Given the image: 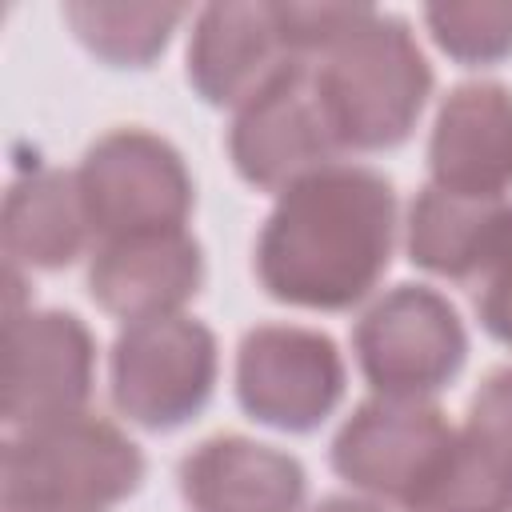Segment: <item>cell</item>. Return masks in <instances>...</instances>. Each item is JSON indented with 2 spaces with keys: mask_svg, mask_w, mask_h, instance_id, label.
I'll list each match as a JSON object with an SVG mask.
<instances>
[{
  "mask_svg": "<svg viewBox=\"0 0 512 512\" xmlns=\"http://www.w3.org/2000/svg\"><path fill=\"white\" fill-rule=\"evenodd\" d=\"M396 188L380 168L332 160L288 184L260 224L252 272L268 300L348 312L376 292L396 248Z\"/></svg>",
  "mask_w": 512,
  "mask_h": 512,
  "instance_id": "cell-1",
  "label": "cell"
},
{
  "mask_svg": "<svg viewBox=\"0 0 512 512\" xmlns=\"http://www.w3.org/2000/svg\"><path fill=\"white\" fill-rule=\"evenodd\" d=\"M312 76L340 152H392L408 144L436 84L412 24L380 8L316 56Z\"/></svg>",
  "mask_w": 512,
  "mask_h": 512,
  "instance_id": "cell-2",
  "label": "cell"
},
{
  "mask_svg": "<svg viewBox=\"0 0 512 512\" xmlns=\"http://www.w3.org/2000/svg\"><path fill=\"white\" fill-rule=\"evenodd\" d=\"M148 460L112 420L80 412L8 432L0 512H104L140 492Z\"/></svg>",
  "mask_w": 512,
  "mask_h": 512,
  "instance_id": "cell-3",
  "label": "cell"
},
{
  "mask_svg": "<svg viewBox=\"0 0 512 512\" xmlns=\"http://www.w3.org/2000/svg\"><path fill=\"white\" fill-rule=\"evenodd\" d=\"M76 192L96 244L180 232L196 208V180L180 148L140 124L108 128L84 148Z\"/></svg>",
  "mask_w": 512,
  "mask_h": 512,
  "instance_id": "cell-4",
  "label": "cell"
},
{
  "mask_svg": "<svg viewBox=\"0 0 512 512\" xmlns=\"http://www.w3.org/2000/svg\"><path fill=\"white\" fill-rule=\"evenodd\" d=\"M216 376V332L184 312L124 324L108 352L112 408L144 432H176L192 424L208 408Z\"/></svg>",
  "mask_w": 512,
  "mask_h": 512,
  "instance_id": "cell-5",
  "label": "cell"
},
{
  "mask_svg": "<svg viewBox=\"0 0 512 512\" xmlns=\"http://www.w3.org/2000/svg\"><path fill=\"white\" fill-rule=\"evenodd\" d=\"M352 352L376 396L428 400L464 372L468 328L444 292L396 284L356 320Z\"/></svg>",
  "mask_w": 512,
  "mask_h": 512,
  "instance_id": "cell-6",
  "label": "cell"
},
{
  "mask_svg": "<svg viewBox=\"0 0 512 512\" xmlns=\"http://www.w3.org/2000/svg\"><path fill=\"white\" fill-rule=\"evenodd\" d=\"M348 368L336 340L308 324H256L236 344L232 392L248 420L308 436L344 400Z\"/></svg>",
  "mask_w": 512,
  "mask_h": 512,
  "instance_id": "cell-7",
  "label": "cell"
},
{
  "mask_svg": "<svg viewBox=\"0 0 512 512\" xmlns=\"http://www.w3.org/2000/svg\"><path fill=\"white\" fill-rule=\"evenodd\" d=\"M456 428L432 400H360L328 444L332 472L372 500L408 508L440 472Z\"/></svg>",
  "mask_w": 512,
  "mask_h": 512,
  "instance_id": "cell-8",
  "label": "cell"
},
{
  "mask_svg": "<svg viewBox=\"0 0 512 512\" xmlns=\"http://www.w3.org/2000/svg\"><path fill=\"white\" fill-rule=\"evenodd\" d=\"M340 144L316 96L312 60H292L256 96H248L228 124L232 172L256 192H284L300 176L332 164Z\"/></svg>",
  "mask_w": 512,
  "mask_h": 512,
  "instance_id": "cell-9",
  "label": "cell"
},
{
  "mask_svg": "<svg viewBox=\"0 0 512 512\" xmlns=\"http://www.w3.org/2000/svg\"><path fill=\"white\" fill-rule=\"evenodd\" d=\"M96 384V336L68 308L8 312L4 424L8 432L80 416Z\"/></svg>",
  "mask_w": 512,
  "mask_h": 512,
  "instance_id": "cell-10",
  "label": "cell"
},
{
  "mask_svg": "<svg viewBox=\"0 0 512 512\" xmlns=\"http://www.w3.org/2000/svg\"><path fill=\"white\" fill-rule=\"evenodd\" d=\"M428 184L476 200H504L512 192L508 84L464 80L440 100L428 136Z\"/></svg>",
  "mask_w": 512,
  "mask_h": 512,
  "instance_id": "cell-11",
  "label": "cell"
},
{
  "mask_svg": "<svg viewBox=\"0 0 512 512\" xmlns=\"http://www.w3.org/2000/svg\"><path fill=\"white\" fill-rule=\"evenodd\" d=\"M292 60L276 24V4L224 0L192 12L184 76L208 108L236 112Z\"/></svg>",
  "mask_w": 512,
  "mask_h": 512,
  "instance_id": "cell-12",
  "label": "cell"
},
{
  "mask_svg": "<svg viewBox=\"0 0 512 512\" xmlns=\"http://www.w3.org/2000/svg\"><path fill=\"white\" fill-rule=\"evenodd\" d=\"M204 276V248L188 228H180L96 244L84 284L100 312L136 324L176 316L188 300L200 296Z\"/></svg>",
  "mask_w": 512,
  "mask_h": 512,
  "instance_id": "cell-13",
  "label": "cell"
},
{
  "mask_svg": "<svg viewBox=\"0 0 512 512\" xmlns=\"http://www.w3.org/2000/svg\"><path fill=\"white\" fill-rule=\"evenodd\" d=\"M176 488L188 512H300L308 472L276 444L216 432L180 456Z\"/></svg>",
  "mask_w": 512,
  "mask_h": 512,
  "instance_id": "cell-14",
  "label": "cell"
},
{
  "mask_svg": "<svg viewBox=\"0 0 512 512\" xmlns=\"http://www.w3.org/2000/svg\"><path fill=\"white\" fill-rule=\"evenodd\" d=\"M88 216L76 192V172L32 168L4 192L0 240L8 268L60 272L72 268L88 248Z\"/></svg>",
  "mask_w": 512,
  "mask_h": 512,
  "instance_id": "cell-15",
  "label": "cell"
},
{
  "mask_svg": "<svg viewBox=\"0 0 512 512\" xmlns=\"http://www.w3.org/2000/svg\"><path fill=\"white\" fill-rule=\"evenodd\" d=\"M508 212V200H476L424 184L408 204L404 252L428 276L472 284Z\"/></svg>",
  "mask_w": 512,
  "mask_h": 512,
  "instance_id": "cell-16",
  "label": "cell"
},
{
  "mask_svg": "<svg viewBox=\"0 0 512 512\" xmlns=\"http://www.w3.org/2000/svg\"><path fill=\"white\" fill-rule=\"evenodd\" d=\"M72 36L108 68H152L176 28L188 20L184 4H104V0H72L60 8Z\"/></svg>",
  "mask_w": 512,
  "mask_h": 512,
  "instance_id": "cell-17",
  "label": "cell"
},
{
  "mask_svg": "<svg viewBox=\"0 0 512 512\" xmlns=\"http://www.w3.org/2000/svg\"><path fill=\"white\" fill-rule=\"evenodd\" d=\"M432 44L460 68H492L512 56V4L508 0H444L424 8Z\"/></svg>",
  "mask_w": 512,
  "mask_h": 512,
  "instance_id": "cell-18",
  "label": "cell"
},
{
  "mask_svg": "<svg viewBox=\"0 0 512 512\" xmlns=\"http://www.w3.org/2000/svg\"><path fill=\"white\" fill-rule=\"evenodd\" d=\"M460 440L472 460L512 496V364L492 368L464 412Z\"/></svg>",
  "mask_w": 512,
  "mask_h": 512,
  "instance_id": "cell-19",
  "label": "cell"
},
{
  "mask_svg": "<svg viewBox=\"0 0 512 512\" xmlns=\"http://www.w3.org/2000/svg\"><path fill=\"white\" fill-rule=\"evenodd\" d=\"M368 12L372 4H276V24L296 60H316Z\"/></svg>",
  "mask_w": 512,
  "mask_h": 512,
  "instance_id": "cell-20",
  "label": "cell"
},
{
  "mask_svg": "<svg viewBox=\"0 0 512 512\" xmlns=\"http://www.w3.org/2000/svg\"><path fill=\"white\" fill-rule=\"evenodd\" d=\"M472 308H476L480 328L496 344L512 348V212L500 224L484 264L472 280Z\"/></svg>",
  "mask_w": 512,
  "mask_h": 512,
  "instance_id": "cell-21",
  "label": "cell"
},
{
  "mask_svg": "<svg viewBox=\"0 0 512 512\" xmlns=\"http://www.w3.org/2000/svg\"><path fill=\"white\" fill-rule=\"evenodd\" d=\"M308 512H384V508L376 500H360V496H324Z\"/></svg>",
  "mask_w": 512,
  "mask_h": 512,
  "instance_id": "cell-22",
  "label": "cell"
}]
</instances>
